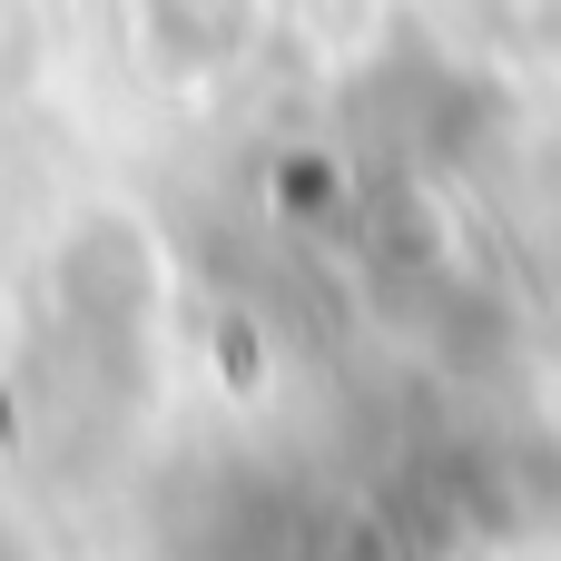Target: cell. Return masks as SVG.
<instances>
[{
    "label": "cell",
    "mask_w": 561,
    "mask_h": 561,
    "mask_svg": "<svg viewBox=\"0 0 561 561\" xmlns=\"http://www.w3.org/2000/svg\"><path fill=\"white\" fill-rule=\"evenodd\" d=\"M138 20H148L158 59H178V69H217L247 39V0H138Z\"/></svg>",
    "instance_id": "obj_1"
}]
</instances>
